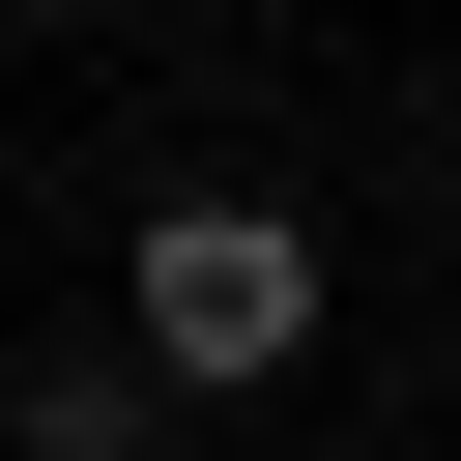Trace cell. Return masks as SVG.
Segmentation results:
<instances>
[{
    "mask_svg": "<svg viewBox=\"0 0 461 461\" xmlns=\"http://www.w3.org/2000/svg\"><path fill=\"white\" fill-rule=\"evenodd\" d=\"M0 461H173V375H144L115 317H58V346L0 375Z\"/></svg>",
    "mask_w": 461,
    "mask_h": 461,
    "instance_id": "obj_2",
    "label": "cell"
},
{
    "mask_svg": "<svg viewBox=\"0 0 461 461\" xmlns=\"http://www.w3.org/2000/svg\"><path fill=\"white\" fill-rule=\"evenodd\" d=\"M432 173H461V58H432Z\"/></svg>",
    "mask_w": 461,
    "mask_h": 461,
    "instance_id": "obj_3",
    "label": "cell"
},
{
    "mask_svg": "<svg viewBox=\"0 0 461 461\" xmlns=\"http://www.w3.org/2000/svg\"><path fill=\"white\" fill-rule=\"evenodd\" d=\"M115 346H144L173 403H288V375L346 346V259H317L259 173H173V202L115 230Z\"/></svg>",
    "mask_w": 461,
    "mask_h": 461,
    "instance_id": "obj_1",
    "label": "cell"
},
{
    "mask_svg": "<svg viewBox=\"0 0 461 461\" xmlns=\"http://www.w3.org/2000/svg\"><path fill=\"white\" fill-rule=\"evenodd\" d=\"M0 29H86V0H0Z\"/></svg>",
    "mask_w": 461,
    "mask_h": 461,
    "instance_id": "obj_4",
    "label": "cell"
}]
</instances>
